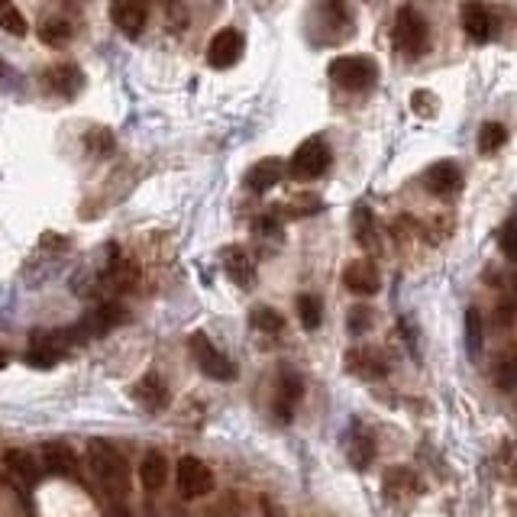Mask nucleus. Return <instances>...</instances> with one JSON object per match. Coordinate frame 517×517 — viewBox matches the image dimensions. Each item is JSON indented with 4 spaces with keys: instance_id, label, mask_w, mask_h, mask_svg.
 <instances>
[{
    "instance_id": "nucleus-15",
    "label": "nucleus",
    "mask_w": 517,
    "mask_h": 517,
    "mask_svg": "<svg viewBox=\"0 0 517 517\" xmlns=\"http://www.w3.org/2000/svg\"><path fill=\"white\" fill-rule=\"evenodd\" d=\"M343 285L359 297H372L382 288V279H379V269H375L369 259H356V263H349L346 271H343Z\"/></svg>"
},
{
    "instance_id": "nucleus-24",
    "label": "nucleus",
    "mask_w": 517,
    "mask_h": 517,
    "mask_svg": "<svg viewBox=\"0 0 517 517\" xmlns=\"http://www.w3.org/2000/svg\"><path fill=\"white\" fill-rule=\"evenodd\" d=\"M417 492V479L411 469L404 466H395L385 472V498H401V495H414Z\"/></svg>"
},
{
    "instance_id": "nucleus-8",
    "label": "nucleus",
    "mask_w": 517,
    "mask_h": 517,
    "mask_svg": "<svg viewBox=\"0 0 517 517\" xmlns=\"http://www.w3.org/2000/svg\"><path fill=\"white\" fill-rule=\"evenodd\" d=\"M243 52H246V39L239 29L233 26H223L217 33L211 36V43H207V65L223 71V68H233L239 59H243Z\"/></svg>"
},
{
    "instance_id": "nucleus-38",
    "label": "nucleus",
    "mask_w": 517,
    "mask_h": 517,
    "mask_svg": "<svg viewBox=\"0 0 517 517\" xmlns=\"http://www.w3.org/2000/svg\"><path fill=\"white\" fill-rule=\"evenodd\" d=\"M107 517H129L127 508H120V504H111V511H107Z\"/></svg>"
},
{
    "instance_id": "nucleus-32",
    "label": "nucleus",
    "mask_w": 517,
    "mask_h": 517,
    "mask_svg": "<svg viewBox=\"0 0 517 517\" xmlns=\"http://www.w3.org/2000/svg\"><path fill=\"white\" fill-rule=\"evenodd\" d=\"M372 321H375L372 307H369V304H356L353 311H349L346 327H349V333H353V337H363L365 330H372Z\"/></svg>"
},
{
    "instance_id": "nucleus-33",
    "label": "nucleus",
    "mask_w": 517,
    "mask_h": 517,
    "mask_svg": "<svg viewBox=\"0 0 517 517\" xmlns=\"http://www.w3.org/2000/svg\"><path fill=\"white\" fill-rule=\"evenodd\" d=\"M498 385L504 391H517V346L508 349V356L498 365Z\"/></svg>"
},
{
    "instance_id": "nucleus-23",
    "label": "nucleus",
    "mask_w": 517,
    "mask_h": 517,
    "mask_svg": "<svg viewBox=\"0 0 517 517\" xmlns=\"http://www.w3.org/2000/svg\"><path fill=\"white\" fill-rule=\"evenodd\" d=\"M81 143H85V149L94 155V159H111V155L117 153V136H113V129H107V127H91Z\"/></svg>"
},
{
    "instance_id": "nucleus-25",
    "label": "nucleus",
    "mask_w": 517,
    "mask_h": 517,
    "mask_svg": "<svg viewBox=\"0 0 517 517\" xmlns=\"http://www.w3.org/2000/svg\"><path fill=\"white\" fill-rule=\"evenodd\" d=\"M0 29L17 36V39H23V36L29 33V23H26L23 10H20L13 0H0Z\"/></svg>"
},
{
    "instance_id": "nucleus-1",
    "label": "nucleus",
    "mask_w": 517,
    "mask_h": 517,
    "mask_svg": "<svg viewBox=\"0 0 517 517\" xmlns=\"http://www.w3.org/2000/svg\"><path fill=\"white\" fill-rule=\"evenodd\" d=\"M88 463H91L94 479L113 498H123V492H127V459H123V453L107 440H91L88 443Z\"/></svg>"
},
{
    "instance_id": "nucleus-14",
    "label": "nucleus",
    "mask_w": 517,
    "mask_h": 517,
    "mask_svg": "<svg viewBox=\"0 0 517 517\" xmlns=\"http://www.w3.org/2000/svg\"><path fill=\"white\" fill-rule=\"evenodd\" d=\"M133 401L143 411H153V414H159V411H165L169 407V385L162 382V375H155V372H146L139 382L133 385Z\"/></svg>"
},
{
    "instance_id": "nucleus-39",
    "label": "nucleus",
    "mask_w": 517,
    "mask_h": 517,
    "mask_svg": "<svg viewBox=\"0 0 517 517\" xmlns=\"http://www.w3.org/2000/svg\"><path fill=\"white\" fill-rule=\"evenodd\" d=\"M10 78V65L7 62H0V88H4V81Z\"/></svg>"
},
{
    "instance_id": "nucleus-28",
    "label": "nucleus",
    "mask_w": 517,
    "mask_h": 517,
    "mask_svg": "<svg viewBox=\"0 0 517 517\" xmlns=\"http://www.w3.org/2000/svg\"><path fill=\"white\" fill-rule=\"evenodd\" d=\"M297 321L304 330H317L323 323V304L317 295H301L297 297Z\"/></svg>"
},
{
    "instance_id": "nucleus-29",
    "label": "nucleus",
    "mask_w": 517,
    "mask_h": 517,
    "mask_svg": "<svg viewBox=\"0 0 517 517\" xmlns=\"http://www.w3.org/2000/svg\"><path fill=\"white\" fill-rule=\"evenodd\" d=\"M39 39L46 46H65L71 39V23L65 17H49L39 23Z\"/></svg>"
},
{
    "instance_id": "nucleus-18",
    "label": "nucleus",
    "mask_w": 517,
    "mask_h": 517,
    "mask_svg": "<svg viewBox=\"0 0 517 517\" xmlns=\"http://www.w3.org/2000/svg\"><path fill=\"white\" fill-rule=\"evenodd\" d=\"M463 29H466V36L469 39H475V43L492 39V33H495L492 10L485 7L482 0H469V4H463Z\"/></svg>"
},
{
    "instance_id": "nucleus-27",
    "label": "nucleus",
    "mask_w": 517,
    "mask_h": 517,
    "mask_svg": "<svg viewBox=\"0 0 517 517\" xmlns=\"http://www.w3.org/2000/svg\"><path fill=\"white\" fill-rule=\"evenodd\" d=\"M346 453H349V463H353L356 469H369L372 466V459H375L372 437H369V433H353V437H349Z\"/></svg>"
},
{
    "instance_id": "nucleus-17",
    "label": "nucleus",
    "mask_w": 517,
    "mask_h": 517,
    "mask_svg": "<svg viewBox=\"0 0 517 517\" xmlns=\"http://www.w3.org/2000/svg\"><path fill=\"white\" fill-rule=\"evenodd\" d=\"M424 188L430 195H456L459 188H463V171H459L456 162H437L430 169L424 171Z\"/></svg>"
},
{
    "instance_id": "nucleus-40",
    "label": "nucleus",
    "mask_w": 517,
    "mask_h": 517,
    "mask_svg": "<svg viewBox=\"0 0 517 517\" xmlns=\"http://www.w3.org/2000/svg\"><path fill=\"white\" fill-rule=\"evenodd\" d=\"M7 365V353H4V346H0V369Z\"/></svg>"
},
{
    "instance_id": "nucleus-34",
    "label": "nucleus",
    "mask_w": 517,
    "mask_h": 517,
    "mask_svg": "<svg viewBox=\"0 0 517 517\" xmlns=\"http://www.w3.org/2000/svg\"><path fill=\"white\" fill-rule=\"evenodd\" d=\"M353 223H356L359 243H363V246H375V229H372V213H369V207H356Z\"/></svg>"
},
{
    "instance_id": "nucleus-30",
    "label": "nucleus",
    "mask_w": 517,
    "mask_h": 517,
    "mask_svg": "<svg viewBox=\"0 0 517 517\" xmlns=\"http://www.w3.org/2000/svg\"><path fill=\"white\" fill-rule=\"evenodd\" d=\"M504 143H508V129L501 127L498 120H492V123H485V127L479 129V153L482 155L498 153Z\"/></svg>"
},
{
    "instance_id": "nucleus-4",
    "label": "nucleus",
    "mask_w": 517,
    "mask_h": 517,
    "mask_svg": "<svg viewBox=\"0 0 517 517\" xmlns=\"http://www.w3.org/2000/svg\"><path fill=\"white\" fill-rule=\"evenodd\" d=\"M330 162H333V153L330 146H327V139H323V136H311V139H304V143L297 146L295 155L288 159V171L291 179L297 181H314L330 169Z\"/></svg>"
},
{
    "instance_id": "nucleus-11",
    "label": "nucleus",
    "mask_w": 517,
    "mask_h": 517,
    "mask_svg": "<svg viewBox=\"0 0 517 517\" xmlns=\"http://www.w3.org/2000/svg\"><path fill=\"white\" fill-rule=\"evenodd\" d=\"M111 20L120 33L136 39L149 23V0H111Z\"/></svg>"
},
{
    "instance_id": "nucleus-21",
    "label": "nucleus",
    "mask_w": 517,
    "mask_h": 517,
    "mask_svg": "<svg viewBox=\"0 0 517 517\" xmlns=\"http://www.w3.org/2000/svg\"><path fill=\"white\" fill-rule=\"evenodd\" d=\"M139 482H143L146 492H159L169 482V459L162 456L159 450L146 453L143 463H139Z\"/></svg>"
},
{
    "instance_id": "nucleus-10",
    "label": "nucleus",
    "mask_w": 517,
    "mask_h": 517,
    "mask_svg": "<svg viewBox=\"0 0 517 517\" xmlns=\"http://www.w3.org/2000/svg\"><path fill=\"white\" fill-rule=\"evenodd\" d=\"M123 321H127V311H123L120 304H113V301H107V304L94 307L91 314L81 317V321L71 327V333H75V339L81 343V339H94V337L111 333L113 327H120Z\"/></svg>"
},
{
    "instance_id": "nucleus-12",
    "label": "nucleus",
    "mask_w": 517,
    "mask_h": 517,
    "mask_svg": "<svg viewBox=\"0 0 517 517\" xmlns=\"http://www.w3.org/2000/svg\"><path fill=\"white\" fill-rule=\"evenodd\" d=\"M39 463H43V472L62 475V479H81V469H78V456L68 443H46L43 453H39Z\"/></svg>"
},
{
    "instance_id": "nucleus-20",
    "label": "nucleus",
    "mask_w": 517,
    "mask_h": 517,
    "mask_svg": "<svg viewBox=\"0 0 517 517\" xmlns=\"http://www.w3.org/2000/svg\"><path fill=\"white\" fill-rule=\"evenodd\" d=\"M281 171H285V162L281 159H271V155L269 159H259L246 171V188L255 191V195H265V191H271L281 181Z\"/></svg>"
},
{
    "instance_id": "nucleus-19",
    "label": "nucleus",
    "mask_w": 517,
    "mask_h": 517,
    "mask_svg": "<svg viewBox=\"0 0 517 517\" xmlns=\"http://www.w3.org/2000/svg\"><path fill=\"white\" fill-rule=\"evenodd\" d=\"M346 369L349 372H356L359 379H369V382L388 375V363H385V356L379 349H353L346 356Z\"/></svg>"
},
{
    "instance_id": "nucleus-7",
    "label": "nucleus",
    "mask_w": 517,
    "mask_h": 517,
    "mask_svg": "<svg viewBox=\"0 0 517 517\" xmlns=\"http://www.w3.org/2000/svg\"><path fill=\"white\" fill-rule=\"evenodd\" d=\"M175 488L185 501L204 498L213 492V472L197 456H181L175 466Z\"/></svg>"
},
{
    "instance_id": "nucleus-2",
    "label": "nucleus",
    "mask_w": 517,
    "mask_h": 517,
    "mask_svg": "<svg viewBox=\"0 0 517 517\" xmlns=\"http://www.w3.org/2000/svg\"><path fill=\"white\" fill-rule=\"evenodd\" d=\"M330 81L343 91H369L379 81V65L369 55H339L330 62Z\"/></svg>"
},
{
    "instance_id": "nucleus-37",
    "label": "nucleus",
    "mask_w": 517,
    "mask_h": 517,
    "mask_svg": "<svg viewBox=\"0 0 517 517\" xmlns=\"http://www.w3.org/2000/svg\"><path fill=\"white\" fill-rule=\"evenodd\" d=\"M259 233H265V237H279V223L271 221V217H265V221H259Z\"/></svg>"
},
{
    "instance_id": "nucleus-6",
    "label": "nucleus",
    "mask_w": 517,
    "mask_h": 517,
    "mask_svg": "<svg viewBox=\"0 0 517 517\" xmlns=\"http://www.w3.org/2000/svg\"><path fill=\"white\" fill-rule=\"evenodd\" d=\"M71 343H78L71 330H36L33 339H29L26 363L33 369H52L62 356H68Z\"/></svg>"
},
{
    "instance_id": "nucleus-9",
    "label": "nucleus",
    "mask_w": 517,
    "mask_h": 517,
    "mask_svg": "<svg viewBox=\"0 0 517 517\" xmlns=\"http://www.w3.org/2000/svg\"><path fill=\"white\" fill-rule=\"evenodd\" d=\"M39 81H43L46 91L59 94V97H65V101H75L78 94L88 88V75L75 65V62H59V65H49L43 75H39Z\"/></svg>"
},
{
    "instance_id": "nucleus-31",
    "label": "nucleus",
    "mask_w": 517,
    "mask_h": 517,
    "mask_svg": "<svg viewBox=\"0 0 517 517\" xmlns=\"http://www.w3.org/2000/svg\"><path fill=\"white\" fill-rule=\"evenodd\" d=\"M249 323H253L259 333H281V327H285V317L275 311V307L269 304H259L253 307V314H249Z\"/></svg>"
},
{
    "instance_id": "nucleus-41",
    "label": "nucleus",
    "mask_w": 517,
    "mask_h": 517,
    "mask_svg": "<svg viewBox=\"0 0 517 517\" xmlns=\"http://www.w3.org/2000/svg\"><path fill=\"white\" fill-rule=\"evenodd\" d=\"M514 514H517V511H514Z\"/></svg>"
},
{
    "instance_id": "nucleus-3",
    "label": "nucleus",
    "mask_w": 517,
    "mask_h": 517,
    "mask_svg": "<svg viewBox=\"0 0 517 517\" xmlns=\"http://www.w3.org/2000/svg\"><path fill=\"white\" fill-rule=\"evenodd\" d=\"M188 349H191L197 369H201L211 382H233V379H237V363H233L227 353H221V349L213 346L207 333H201V330L191 333V337H188Z\"/></svg>"
},
{
    "instance_id": "nucleus-13",
    "label": "nucleus",
    "mask_w": 517,
    "mask_h": 517,
    "mask_svg": "<svg viewBox=\"0 0 517 517\" xmlns=\"http://www.w3.org/2000/svg\"><path fill=\"white\" fill-rule=\"evenodd\" d=\"M221 263H223V271L229 275L233 285H239V288H253L255 285V263H253V255H249V249L223 246Z\"/></svg>"
},
{
    "instance_id": "nucleus-26",
    "label": "nucleus",
    "mask_w": 517,
    "mask_h": 517,
    "mask_svg": "<svg viewBox=\"0 0 517 517\" xmlns=\"http://www.w3.org/2000/svg\"><path fill=\"white\" fill-rule=\"evenodd\" d=\"M463 333H466V349L469 356L479 359V353H482V314H479V307H466V317H463Z\"/></svg>"
},
{
    "instance_id": "nucleus-22",
    "label": "nucleus",
    "mask_w": 517,
    "mask_h": 517,
    "mask_svg": "<svg viewBox=\"0 0 517 517\" xmlns=\"http://www.w3.org/2000/svg\"><path fill=\"white\" fill-rule=\"evenodd\" d=\"M4 463H7L10 472L17 475L20 482H26V485H36L39 482V475H43V463H39L33 453H26V450H7L4 453Z\"/></svg>"
},
{
    "instance_id": "nucleus-5",
    "label": "nucleus",
    "mask_w": 517,
    "mask_h": 517,
    "mask_svg": "<svg viewBox=\"0 0 517 517\" xmlns=\"http://www.w3.org/2000/svg\"><path fill=\"white\" fill-rule=\"evenodd\" d=\"M395 46L404 52L407 59H417L430 49V26H427L424 13L414 7H401L398 20H395Z\"/></svg>"
},
{
    "instance_id": "nucleus-35",
    "label": "nucleus",
    "mask_w": 517,
    "mask_h": 517,
    "mask_svg": "<svg viewBox=\"0 0 517 517\" xmlns=\"http://www.w3.org/2000/svg\"><path fill=\"white\" fill-rule=\"evenodd\" d=\"M498 243H501V253L508 255V259H517V217H511V221L501 227Z\"/></svg>"
},
{
    "instance_id": "nucleus-36",
    "label": "nucleus",
    "mask_w": 517,
    "mask_h": 517,
    "mask_svg": "<svg viewBox=\"0 0 517 517\" xmlns=\"http://www.w3.org/2000/svg\"><path fill=\"white\" fill-rule=\"evenodd\" d=\"M314 195H297V201L288 207V213H314L321 211V201H311Z\"/></svg>"
},
{
    "instance_id": "nucleus-16",
    "label": "nucleus",
    "mask_w": 517,
    "mask_h": 517,
    "mask_svg": "<svg viewBox=\"0 0 517 517\" xmlns=\"http://www.w3.org/2000/svg\"><path fill=\"white\" fill-rule=\"evenodd\" d=\"M301 398H304V379L291 372V369H285L279 382V398H275V417L288 424L291 417H295V407L301 404Z\"/></svg>"
}]
</instances>
